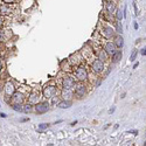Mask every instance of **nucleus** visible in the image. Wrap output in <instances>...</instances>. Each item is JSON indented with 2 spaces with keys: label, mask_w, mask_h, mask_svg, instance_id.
Masks as SVG:
<instances>
[{
  "label": "nucleus",
  "mask_w": 146,
  "mask_h": 146,
  "mask_svg": "<svg viewBox=\"0 0 146 146\" xmlns=\"http://www.w3.org/2000/svg\"><path fill=\"white\" fill-rule=\"evenodd\" d=\"M133 27H135V29H138V23H137V22H135V25H133Z\"/></svg>",
  "instance_id": "a878e982"
},
{
  "label": "nucleus",
  "mask_w": 146,
  "mask_h": 146,
  "mask_svg": "<svg viewBox=\"0 0 146 146\" xmlns=\"http://www.w3.org/2000/svg\"><path fill=\"white\" fill-rule=\"evenodd\" d=\"M22 105L21 104H13V110H15V111H22Z\"/></svg>",
  "instance_id": "aec40b11"
},
{
  "label": "nucleus",
  "mask_w": 146,
  "mask_h": 146,
  "mask_svg": "<svg viewBox=\"0 0 146 146\" xmlns=\"http://www.w3.org/2000/svg\"><path fill=\"white\" fill-rule=\"evenodd\" d=\"M37 101H39V95L37 94H32L29 97V103L31 104H37Z\"/></svg>",
  "instance_id": "f3484780"
},
{
  "label": "nucleus",
  "mask_w": 146,
  "mask_h": 146,
  "mask_svg": "<svg viewBox=\"0 0 146 146\" xmlns=\"http://www.w3.org/2000/svg\"><path fill=\"white\" fill-rule=\"evenodd\" d=\"M113 34H115V31H113L111 27H109V26L103 27V35H104V36L111 37V36H113Z\"/></svg>",
  "instance_id": "1a4fd4ad"
},
{
  "label": "nucleus",
  "mask_w": 146,
  "mask_h": 146,
  "mask_svg": "<svg viewBox=\"0 0 146 146\" xmlns=\"http://www.w3.org/2000/svg\"><path fill=\"white\" fill-rule=\"evenodd\" d=\"M105 10H106V12H108V13H110V14H111V13H113V12L116 11V5L112 2V1H110V2H108V4H106V6H105Z\"/></svg>",
  "instance_id": "ddd939ff"
},
{
  "label": "nucleus",
  "mask_w": 146,
  "mask_h": 146,
  "mask_svg": "<svg viewBox=\"0 0 146 146\" xmlns=\"http://www.w3.org/2000/svg\"><path fill=\"white\" fill-rule=\"evenodd\" d=\"M116 16H117V20H118V21H120L123 18H124V15L122 14V11H119V10L117 11V14H116Z\"/></svg>",
  "instance_id": "412c9836"
},
{
  "label": "nucleus",
  "mask_w": 146,
  "mask_h": 146,
  "mask_svg": "<svg viewBox=\"0 0 146 146\" xmlns=\"http://www.w3.org/2000/svg\"><path fill=\"white\" fill-rule=\"evenodd\" d=\"M108 56H109V54L105 52V50H101V52L98 53V58L101 61H103V62L108 60Z\"/></svg>",
  "instance_id": "2eb2a0df"
},
{
  "label": "nucleus",
  "mask_w": 146,
  "mask_h": 146,
  "mask_svg": "<svg viewBox=\"0 0 146 146\" xmlns=\"http://www.w3.org/2000/svg\"><path fill=\"white\" fill-rule=\"evenodd\" d=\"M141 55H144V56H146V47L143 49V52H141Z\"/></svg>",
  "instance_id": "393cba45"
},
{
  "label": "nucleus",
  "mask_w": 146,
  "mask_h": 146,
  "mask_svg": "<svg viewBox=\"0 0 146 146\" xmlns=\"http://www.w3.org/2000/svg\"><path fill=\"white\" fill-rule=\"evenodd\" d=\"M144 146H146V141H145V143H144Z\"/></svg>",
  "instance_id": "72a5a7b5"
},
{
  "label": "nucleus",
  "mask_w": 146,
  "mask_h": 146,
  "mask_svg": "<svg viewBox=\"0 0 146 146\" xmlns=\"http://www.w3.org/2000/svg\"><path fill=\"white\" fill-rule=\"evenodd\" d=\"M137 54H138V52H137L136 49H135V50L132 52V54H131V56H130V61H131V62L136 60V57H137Z\"/></svg>",
  "instance_id": "6ab92c4d"
},
{
  "label": "nucleus",
  "mask_w": 146,
  "mask_h": 146,
  "mask_svg": "<svg viewBox=\"0 0 146 146\" xmlns=\"http://www.w3.org/2000/svg\"><path fill=\"white\" fill-rule=\"evenodd\" d=\"M27 120H28V118H22V119H21V122H27Z\"/></svg>",
  "instance_id": "c85d7f7f"
},
{
  "label": "nucleus",
  "mask_w": 146,
  "mask_h": 146,
  "mask_svg": "<svg viewBox=\"0 0 146 146\" xmlns=\"http://www.w3.org/2000/svg\"><path fill=\"white\" fill-rule=\"evenodd\" d=\"M115 46L117 48H122L123 46H124V39L122 36H116V39H115Z\"/></svg>",
  "instance_id": "4468645a"
},
{
  "label": "nucleus",
  "mask_w": 146,
  "mask_h": 146,
  "mask_svg": "<svg viewBox=\"0 0 146 146\" xmlns=\"http://www.w3.org/2000/svg\"><path fill=\"white\" fill-rule=\"evenodd\" d=\"M6 2H12V1H14V0H5Z\"/></svg>",
  "instance_id": "2f4dec72"
},
{
  "label": "nucleus",
  "mask_w": 146,
  "mask_h": 146,
  "mask_svg": "<svg viewBox=\"0 0 146 146\" xmlns=\"http://www.w3.org/2000/svg\"><path fill=\"white\" fill-rule=\"evenodd\" d=\"M91 67H92V70H94L95 73H101L104 69V62L101 61L99 58H97V60H95L94 62H92Z\"/></svg>",
  "instance_id": "20e7f679"
},
{
  "label": "nucleus",
  "mask_w": 146,
  "mask_h": 146,
  "mask_svg": "<svg viewBox=\"0 0 146 146\" xmlns=\"http://www.w3.org/2000/svg\"><path fill=\"white\" fill-rule=\"evenodd\" d=\"M75 124H77V120H75V122H73V123H71V125H75Z\"/></svg>",
  "instance_id": "c756f323"
},
{
  "label": "nucleus",
  "mask_w": 146,
  "mask_h": 146,
  "mask_svg": "<svg viewBox=\"0 0 146 146\" xmlns=\"http://www.w3.org/2000/svg\"><path fill=\"white\" fill-rule=\"evenodd\" d=\"M87 92V89H85V85H84L82 82H79L78 84L75 85V95L77 96L78 98H82L84 97V95Z\"/></svg>",
  "instance_id": "7ed1b4c3"
},
{
  "label": "nucleus",
  "mask_w": 146,
  "mask_h": 146,
  "mask_svg": "<svg viewBox=\"0 0 146 146\" xmlns=\"http://www.w3.org/2000/svg\"><path fill=\"white\" fill-rule=\"evenodd\" d=\"M12 96H13V97H12V104H21L23 98H25L23 95L20 94V92H19V94H18V92H16V94H13Z\"/></svg>",
  "instance_id": "0eeeda50"
},
{
  "label": "nucleus",
  "mask_w": 146,
  "mask_h": 146,
  "mask_svg": "<svg viewBox=\"0 0 146 146\" xmlns=\"http://www.w3.org/2000/svg\"><path fill=\"white\" fill-rule=\"evenodd\" d=\"M0 117H2V118H6V117H7V116H6L5 113H0Z\"/></svg>",
  "instance_id": "bb28decb"
},
{
  "label": "nucleus",
  "mask_w": 146,
  "mask_h": 146,
  "mask_svg": "<svg viewBox=\"0 0 146 146\" xmlns=\"http://www.w3.org/2000/svg\"><path fill=\"white\" fill-rule=\"evenodd\" d=\"M1 25H2V19L0 18V26H1Z\"/></svg>",
  "instance_id": "473e14b6"
},
{
  "label": "nucleus",
  "mask_w": 146,
  "mask_h": 146,
  "mask_svg": "<svg viewBox=\"0 0 146 146\" xmlns=\"http://www.w3.org/2000/svg\"><path fill=\"white\" fill-rule=\"evenodd\" d=\"M111 56H112V62L117 63V62H119L120 60H122V57H123V53L120 52V50H118V52L116 50V52L113 53Z\"/></svg>",
  "instance_id": "9d476101"
},
{
  "label": "nucleus",
  "mask_w": 146,
  "mask_h": 146,
  "mask_svg": "<svg viewBox=\"0 0 146 146\" xmlns=\"http://www.w3.org/2000/svg\"><path fill=\"white\" fill-rule=\"evenodd\" d=\"M49 110V103L48 102H41V103H37L35 106V111L37 113H45Z\"/></svg>",
  "instance_id": "39448f33"
},
{
  "label": "nucleus",
  "mask_w": 146,
  "mask_h": 146,
  "mask_svg": "<svg viewBox=\"0 0 146 146\" xmlns=\"http://www.w3.org/2000/svg\"><path fill=\"white\" fill-rule=\"evenodd\" d=\"M74 84H75V81H74L73 77H70V76H64L63 82H62L63 89H73Z\"/></svg>",
  "instance_id": "423d86ee"
},
{
  "label": "nucleus",
  "mask_w": 146,
  "mask_h": 146,
  "mask_svg": "<svg viewBox=\"0 0 146 146\" xmlns=\"http://www.w3.org/2000/svg\"><path fill=\"white\" fill-rule=\"evenodd\" d=\"M57 94V90L55 87H46L45 90H43V96L46 97L47 99H50V98H54Z\"/></svg>",
  "instance_id": "f03ea898"
},
{
  "label": "nucleus",
  "mask_w": 146,
  "mask_h": 146,
  "mask_svg": "<svg viewBox=\"0 0 146 146\" xmlns=\"http://www.w3.org/2000/svg\"><path fill=\"white\" fill-rule=\"evenodd\" d=\"M75 76L77 78L79 82H84L87 78H88V71L84 67H78L75 71Z\"/></svg>",
  "instance_id": "f257e3e1"
},
{
  "label": "nucleus",
  "mask_w": 146,
  "mask_h": 146,
  "mask_svg": "<svg viewBox=\"0 0 146 146\" xmlns=\"http://www.w3.org/2000/svg\"><path fill=\"white\" fill-rule=\"evenodd\" d=\"M138 66H139V63H135V66H133V69H136Z\"/></svg>",
  "instance_id": "cd10ccee"
},
{
  "label": "nucleus",
  "mask_w": 146,
  "mask_h": 146,
  "mask_svg": "<svg viewBox=\"0 0 146 146\" xmlns=\"http://www.w3.org/2000/svg\"><path fill=\"white\" fill-rule=\"evenodd\" d=\"M14 87H13V84L12 83H7L6 84V88H5V91H6V95L7 96H12V95L14 94Z\"/></svg>",
  "instance_id": "f8f14e48"
},
{
  "label": "nucleus",
  "mask_w": 146,
  "mask_h": 146,
  "mask_svg": "<svg viewBox=\"0 0 146 146\" xmlns=\"http://www.w3.org/2000/svg\"><path fill=\"white\" fill-rule=\"evenodd\" d=\"M70 106H71V102H69V101H63V102L58 103V108H61V109H68Z\"/></svg>",
  "instance_id": "dca6fc26"
},
{
  "label": "nucleus",
  "mask_w": 146,
  "mask_h": 146,
  "mask_svg": "<svg viewBox=\"0 0 146 146\" xmlns=\"http://www.w3.org/2000/svg\"><path fill=\"white\" fill-rule=\"evenodd\" d=\"M73 90L71 89H63L62 90V97L64 99H70L73 97Z\"/></svg>",
  "instance_id": "9b49d317"
},
{
  "label": "nucleus",
  "mask_w": 146,
  "mask_h": 146,
  "mask_svg": "<svg viewBox=\"0 0 146 146\" xmlns=\"http://www.w3.org/2000/svg\"><path fill=\"white\" fill-rule=\"evenodd\" d=\"M32 110H33V106H32V104L29 103V104H26L25 106H23L22 111H23V112H26V113H28V112H31Z\"/></svg>",
  "instance_id": "a211bd4d"
},
{
  "label": "nucleus",
  "mask_w": 146,
  "mask_h": 146,
  "mask_svg": "<svg viewBox=\"0 0 146 146\" xmlns=\"http://www.w3.org/2000/svg\"><path fill=\"white\" fill-rule=\"evenodd\" d=\"M133 7H135V12H136V15H139V12H138V7H137V4L133 2Z\"/></svg>",
  "instance_id": "b1692460"
},
{
  "label": "nucleus",
  "mask_w": 146,
  "mask_h": 146,
  "mask_svg": "<svg viewBox=\"0 0 146 146\" xmlns=\"http://www.w3.org/2000/svg\"><path fill=\"white\" fill-rule=\"evenodd\" d=\"M48 126H49V124H48V123H42V124H40V125H39V129H40V130H45V129H47Z\"/></svg>",
  "instance_id": "4be33fe9"
},
{
  "label": "nucleus",
  "mask_w": 146,
  "mask_h": 146,
  "mask_svg": "<svg viewBox=\"0 0 146 146\" xmlns=\"http://www.w3.org/2000/svg\"><path fill=\"white\" fill-rule=\"evenodd\" d=\"M1 68H2V63H1V60H0V71H1Z\"/></svg>",
  "instance_id": "7c9ffc66"
},
{
  "label": "nucleus",
  "mask_w": 146,
  "mask_h": 146,
  "mask_svg": "<svg viewBox=\"0 0 146 146\" xmlns=\"http://www.w3.org/2000/svg\"><path fill=\"white\" fill-rule=\"evenodd\" d=\"M104 50L108 53L109 55H112V54L116 52V46H115V43H112V42H108V43L105 45Z\"/></svg>",
  "instance_id": "6e6552de"
},
{
  "label": "nucleus",
  "mask_w": 146,
  "mask_h": 146,
  "mask_svg": "<svg viewBox=\"0 0 146 146\" xmlns=\"http://www.w3.org/2000/svg\"><path fill=\"white\" fill-rule=\"evenodd\" d=\"M116 27H117V32H118V33H122V32H123V28H122V26H120L119 22H117Z\"/></svg>",
  "instance_id": "5701e85b"
}]
</instances>
